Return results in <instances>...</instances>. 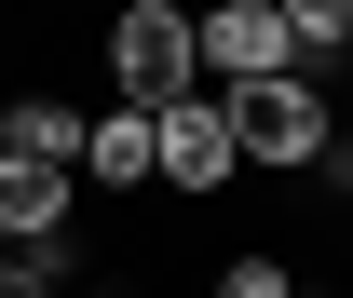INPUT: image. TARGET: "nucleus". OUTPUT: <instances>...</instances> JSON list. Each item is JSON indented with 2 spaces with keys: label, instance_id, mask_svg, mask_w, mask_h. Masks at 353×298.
Instances as JSON below:
<instances>
[{
  "label": "nucleus",
  "instance_id": "1",
  "mask_svg": "<svg viewBox=\"0 0 353 298\" xmlns=\"http://www.w3.org/2000/svg\"><path fill=\"white\" fill-rule=\"evenodd\" d=\"M218 109H231V163H285V176H326V190L353 176V149H340V123H326L312 82H245Z\"/></svg>",
  "mask_w": 353,
  "mask_h": 298
},
{
  "label": "nucleus",
  "instance_id": "2",
  "mask_svg": "<svg viewBox=\"0 0 353 298\" xmlns=\"http://www.w3.org/2000/svg\"><path fill=\"white\" fill-rule=\"evenodd\" d=\"M176 95H204L190 82V14L176 0H123L109 14V109H176Z\"/></svg>",
  "mask_w": 353,
  "mask_h": 298
},
{
  "label": "nucleus",
  "instance_id": "3",
  "mask_svg": "<svg viewBox=\"0 0 353 298\" xmlns=\"http://www.w3.org/2000/svg\"><path fill=\"white\" fill-rule=\"evenodd\" d=\"M190 82L204 95L285 82V0H218V14H190Z\"/></svg>",
  "mask_w": 353,
  "mask_h": 298
},
{
  "label": "nucleus",
  "instance_id": "4",
  "mask_svg": "<svg viewBox=\"0 0 353 298\" xmlns=\"http://www.w3.org/2000/svg\"><path fill=\"white\" fill-rule=\"evenodd\" d=\"M231 109L218 95H176V109H150V190H176V204H218L231 190Z\"/></svg>",
  "mask_w": 353,
  "mask_h": 298
},
{
  "label": "nucleus",
  "instance_id": "5",
  "mask_svg": "<svg viewBox=\"0 0 353 298\" xmlns=\"http://www.w3.org/2000/svg\"><path fill=\"white\" fill-rule=\"evenodd\" d=\"M68 190H150V109H82V163Z\"/></svg>",
  "mask_w": 353,
  "mask_h": 298
},
{
  "label": "nucleus",
  "instance_id": "6",
  "mask_svg": "<svg viewBox=\"0 0 353 298\" xmlns=\"http://www.w3.org/2000/svg\"><path fill=\"white\" fill-rule=\"evenodd\" d=\"M340 54H353V0H285V82H340Z\"/></svg>",
  "mask_w": 353,
  "mask_h": 298
},
{
  "label": "nucleus",
  "instance_id": "7",
  "mask_svg": "<svg viewBox=\"0 0 353 298\" xmlns=\"http://www.w3.org/2000/svg\"><path fill=\"white\" fill-rule=\"evenodd\" d=\"M218 298H312V285H299V271L259 244V257H231V271H218Z\"/></svg>",
  "mask_w": 353,
  "mask_h": 298
},
{
  "label": "nucleus",
  "instance_id": "8",
  "mask_svg": "<svg viewBox=\"0 0 353 298\" xmlns=\"http://www.w3.org/2000/svg\"><path fill=\"white\" fill-rule=\"evenodd\" d=\"M0 298H68V285H41V271H28V257H0Z\"/></svg>",
  "mask_w": 353,
  "mask_h": 298
},
{
  "label": "nucleus",
  "instance_id": "9",
  "mask_svg": "<svg viewBox=\"0 0 353 298\" xmlns=\"http://www.w3.org/2000/svg\"><path fill=\"white\" fill-rule=\"evenodd\" d=\"M0 109H14V95H0Z\"/></svg>",
  "mask_w": 353,
  "mask_h": 298
}]
</instances>
